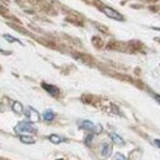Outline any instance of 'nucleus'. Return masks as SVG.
<instances>
[{"label":"nucleus","instance_id":"obj_13","mask_svg":"<svg viewBox=\"0 0 160 160\" xmlns=\"http://www.w3.org/2000/svg\"><path fill=\"white\" fill-rule=\"evenodd\" d=\"M115 159L116 160H127L126 159V157L122 155V154H120V153H116V154H115Z\"/></svg>","mask_w":160,"mask_h":160},{"label":"nucleus","instance_id":"obj_6","mask_svg":"<svg viewBox=\"0 0 160 160\" xmlns=\"http://www.w3.org/2000/svg\"><path fill=\"white\" fill-rule=\"evenodd\" d=\"M80 126H81V128H84L86 131H95V132L98 131V126H95L90 121H80Z\"/></svg>","mask_w":160,"mask_h":160},{"label":"nucleus","instance_id":"obj_10","mask_svg":"<svg viewBox=\"0 0 160 160\" xmlns=\"http://www.w3.org/2000/svg\"><path fill=\"white\" fill-rule=\"evenodd\" d=\"M20 140L25 144H33L36 142L32 137H28V136H20Z\"/></svg>","mask_w":160,"mask_h":160},{"label":"nucleus","instance_id":"obj_15","mask_svg":"<svg viewBox=\"0 0 160 160\" xmlns=\"http://www.w3.org/2000/svg\"><path fill=\"white\" fill-rule=\"evenodd\" d=\"M154 143H155V144H157V145L160 148V140L159 139H155V140H154Z\"/></svg>","mask_w":160,"mask_h":160},{"label":"nucleus","instance_id":"obj_12","mask_svg":"<svg viewBox=\"0 0 160 160\" xmlns=\"http://www.w3.org/2000/svg\"><path fill=\"white\" fill-rule=\"evenodd\" d=\"M4 38L5 40H8L9 42H18V43H21L19 40H16V38H12L11 36H9V35H4Z\"/></svg>","mask_w":160,"mask_h":160},{"label":"nucleus","instance_id":"obj_2","mask_svg":"<svg viewBox=\"0 0 160 160\" xmlns=\"http://www.w3.org/2000/svg\"><path fill=\"white\" fill-rule=\"evenodd\" d=\"M100 10L102 12H105L106 16H108L110 19H113V20H117V21H123V16L121 15L118 11L108 8V6H100Z\"/></svg>","mask_w":160,"mask_h":160},{"label":"nucleus","instance_id":"obj_9","mask_svg":"<svg viewBox=\"0 0 160 160\" xmlns=\"http://www.w3.org/2000/svg\"><path fill=\"white\" fill-rule=\"evenodd\" d=\"M43 120L44 121L54 120V113H53V111H52V110H47V111H44V113H43Z\"/></svg>","mask_w":160,"mask_h":160},{"label":"nucleus","instance_id":"obj_17","mask_svg":"<svg viewBox=\"0 0 160 160\" xmlns=\"http://www.w3.org/2000/svg\"><path fill=\"white\" fill-rule=\"evenodd\" d=\"M154 30H157V31H160V27H153Z\"/></svg>","mask_w":160,"mask_h":160},{"label":"nucleus","instance_id":"obj_16","mask_svg":"<svg viewBox=\"0 0 160 160\" xmlns=\"http://www.w3.org/2000/svg\"><path fill=\"white\" fill-rule=\"evenodd\" d=\"M155 99L159 101V103H160V96H159V95H155Z\"/></svg>","mask_w":160,"mask_h":160},{"label":"nucleus","instance_id":"obj_11","mask_svg":"<svg viewBox=\"0 0 160 160\" xmlns=\"http://www.w3.org/2000/svg\"><path fill=\"white\" fill-rule=\"evenodd\" d=\"M49 140H51L52 143H54V144H59L60 142L64 140V138H63V137H59V136H57V134H51V136H49Z\"/></svg>","mask_w":160,"mask_h":160},{"label":"nucleus","instance_id":"obj_5","mask_svg":"<svg viewBox=\"0 0 160 160\" xmlns=\"http://www.w3.org/2000/svg\"><path fill=\"white\" fill-rule=\"evenodd\" d=\"M111 153H112V145L108 143H103L101 145V155L103 158H108L111 155Z\"/></svg>","mask_w":160,"mask_h":160},{"label":"nucleus","instance_id":"obj_14","mask_svg":"<svg viewBox=\"0 0 160 160\" xmlns=\"http://www.w3.org/2000/svg\"><path fill=\"white\" fill-rule=\"evenodd\" d=\"M92 137H94V136H92V134H90V136H89V137L86 138V140H85V143H86L88 145H90V143H91V139H92Z\"/></svg>","mask_w":160,"mask_h":160},{"label":"nucleus","instance_id":"obj_1","mask_svg":"<svg viewBox=\"0 0 160 160\" xmlns=\"http://www.w3.org/2000/svg\"><path fill=\"white\" fill-rule=\"evenodd\" d=\"M37 129L36 127L32 124V122H26V121H22V122H19L18 126L15 127V132L18 133H35Z\"/></svg>","mask_w":160,"mask_h":160},{"label":"nucleus","instance_id":"obj_4","mask_svg":"<svg viewBox=\"0 0 160 160\" xmlns=\"http://www.w3.org/2000/svg\"><path fill=\"white\" fill-rule=\"evenodd\" d=\"M42 88H43L46 91H48L52 96H58V95H59V89H58V88H56V86H53V85H49V84L42 82Z\"/></svg>","mask_w":160,"mask_h":160},{"label":"nucleus","instance_id":"obj_7","mask_svg":"<svg viewBox=\"0 0 160 160\" xmlns=\"http://www.w3.org/2000/svg\"><path fill=\"white\" fill-rule=\"evenodd\" d=\"M11 108H12V111H14V112H16V113H19V115L23 112V106L21 105L20 102H18V101L12 102V106H11Z\"/></svg>","mask_w":160,"mask_h":160},{"label":"nucleus","instance_id":"obj_8","mask_svg":"<svg viewBox=\"0 0 160 160\" xmlns=\"http://www.w3.org/2000/svg\"><path fill=\"white\" fill-rule=\"evenodd\" d=\"M110 137H111V139L115 142V144H117V145H123L124 144V140L122 139L118 134H116V133H110Z\"/></svg>","mask_w":160,"mask_h":160},{"label":"nucleus","instance_id":"obj_3","mask_svg":"<svg viewBox=\"0 0 160 160\" xmlns=\"http://www.w3.org/2000/svg\"><path fill=\"white\" fill-rule=\"evenodd\" d=\"M26 116H27V118L30 122H38L40 121V115H38V112L36 111V110H33L32 107H27V110H26Z\"/></svg>","mask_w":160,"mask_h":160},{"label":"nucleus","instance_id":"obj_18","mask_svg":"<svg viewBox=\"0 0 160 160\" xmlns=\"http://www.w3.org/2000/svg\"><path fill=\"white\" fill-rule=\"evenodd\" d=\"M58 160H63V159H58Z\"/></svg>","mask_w":160,"mask_h":160}]
</instances>
